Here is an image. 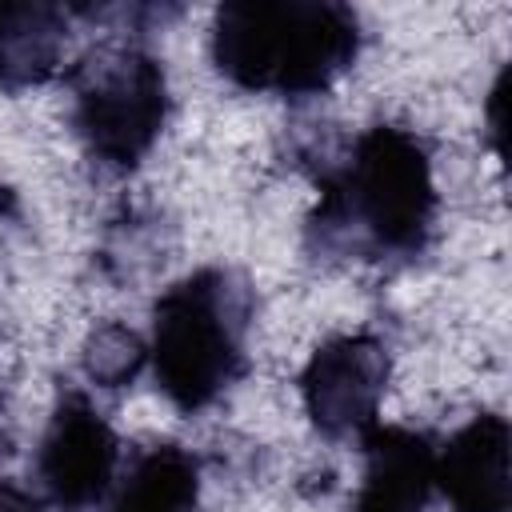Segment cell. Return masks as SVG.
<instances>
[{
  "instance_id": "6da1fadb",
  "label": "cell",
  "mask_w": 512,
  "mask_h": 512,
  "mask_svg": "<svg viewBox=\"0 0 512 512\" xmlns=\"http://www.w3.org/2000/svg\"><path fill=\"white\" fill-rule=\"evenodd\" d=\"M360 48L356 12L328 0L224 4L212 32L216 68L248 92L316 96L344 76Z\"/></svg>"
},
{
  "instance_id": "7a4b0ae2",
  "label": "cell",
  "mask_w": 512,
  "mask_h": 512,
  "mask_svg": "<svg viewBox=\"0 0 512 512\" xmlns=\"http://www.w3.org/2000/svg\"><path fill=\"white\" fill-rule=\"evenodd\" d=\"M436 216L424 144L392 124L356 136L344 168L324 184L316 228L352 252H416Z\"/></svg>"
},
{
  "instance_id": "3957f363",
  "label": "cell",
  "mask_w": 512,
  "mask_h": 512,
  "mask_svg": "<svg viewBox=\"0 0 512 512\" xmlns=\"http://www.w3.org/2000/svg\"><path fill=\"white\" fill-rule=\"evenodd\" d=\"M248 316L252 292L228 268H200L156 300L152 372L180 412L208 408L240 376Z\"/></svg>"
},
{
  "instance_id": "277c9868",
  "label": "cell",
  "mask_w": 512,
  "mask_h": 512,
  "mask_svg": "<svg viewBox=\"0 0 512 512\" xmlns=\"http://www.w3.org/2000/svg\"><path fill=\"white\" fill-rule=\"evenodd\" d=\"M164 116H168L164 68L144 48L112 44L80 64L72 120L84 144L100 160L116 168H132L156 144Z\"/></svg>"
},
{
  "instance_id": "5b68a950",
  "label": "cell",
  "mask_w": 512,
  "mask_h": 512,
  "mask_svg": "<svg viewBox=\"0 0 512 512\" xmlns=\"http://www.w3.org/2000/svg\"><path fill=\"white\" fill-rule=\"evenodd\" d=\"M388 388V348L368 336H336L312 352V360L300 372V396L308 408V420L332 436H364L376 428V408Z\"/></svg>"
},
{
  "instance_id": "8992f818",
  "label": "cell",
  "mask_w": 512,
  "mask_h": 512,
  "mask_svg": "<svg viewBox=\"0 0 512 512\" xmlns=\"http://www.w3.org/2000/svg\"><path fill=\"white\" fill-rule=\"evenodd\" d=\"M116 456H120V444L108 420L88 404V396L68 392L56 404L48 432L40 440L36 476L44 496L60 512H84L100 504L104 492L112 488Z\"/></svg>"
},
{
  "instance_id": "52a82bcc",
  "label": "cell",
  "mask_w": 512,
  "mask_h": 512,
  "mask_svg": "<svg viewBox=\"0 0 512 512\" xmlns=\"http://www.w3.org/2000/svg\"><path fill=\"white\" fill-rule=\"evenodd\" d=\"M508 444V420L480 412L436 452V488L452 512H508Z\"/></svg>"
},
{
  "instance_id": "ba28073f",
  "label": "cell",
  "mask_w": 512,
  "mask_h": 512,
  "mask_svg": "<svg viewBox=\"0 0 512 512\" xmlns=\"http://www.w3.org/2000/svg\"><path fill=\"white\" fill-rule=\"evenodd\" d=\"M364 480L352 512H424L436 488V448L412 428H368Z\"/></svg>"
},
{
  "instance_id": "9c48e42d",
  "label": "cell",
  "mask_w": 512,
  "mask_h": 512,
  "mask_svg": "<svg viewBox=\"0 0 512 512\" xmlns=\"http://www.w3.org/2000/svg\"><path fill=\"white\" fill-rule=\"evenodd\" d=\"M64 48V16L52 4H0V88L52 76Z\"/></svg>"
},
{
  "instance_id": "30bf717a",
  "label": "cell",
  "mask_w": 512,
  "mask_h": 512,
  "mask_svg": "<svg viewBox=\"0 0 512 512\" xmlns=\"http://www.w3.org/2000/svg\"><path fill=\"white\" fill-rule=\"evenodd\" d=\"M200 468L192 452L176 444H156L136 456L116 488L112 512H196Z\"/></svg>"
},
{
  "instance_id": "8fae6325",
  "label": "cell",
  "mask_w": 512,
  "mask_h": 512,
  "mask_svg": "<svg viewBox=\"0 0 512 512\" xmlns=\"http://www.w3.org/2000/svg\"><path fill=\"white\" fill-rule=\"evenodd\" d=\"M144 356L148 348L136 332H128L124 324H104L84 344V372L104 388H120L140 372Z\"/></svg>"
},
{
  "instance_id": "7c38bea8",
  "label": "cell",
  "mask_w": 512,
  "mask_h": 512,
  "mask_svg": "<svg viewBox=\"0 0 512 512\" xmlns=\"http://www.w3.org/2000/svg\"><path fill=\"white\" fill-rule=\"evenodd\" d=\"M0 512H40V508H36V500L28 492H20L16 484L0 480Z\"/></svg>"
}]
</instances>
